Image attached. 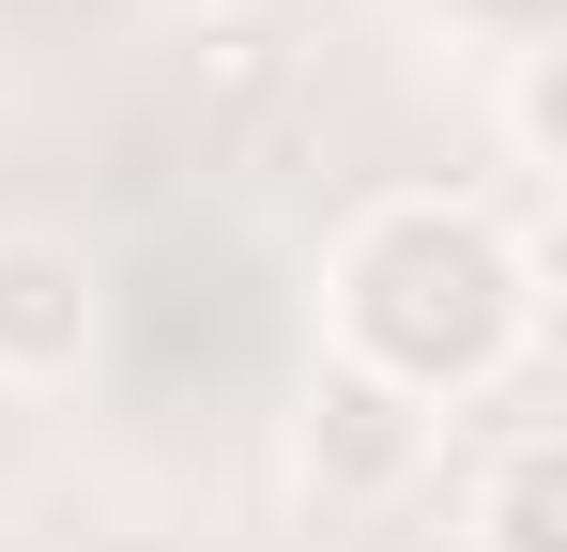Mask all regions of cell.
<instances>
[{
    "instance_id": "7a4b0ae2",
    "label": "cell",
    "mask_w": 567,
    "mask_h": 552,
    "mask_svg": "<svg viewBox=\"0 0 567 552\" xmlns=\"http://www.w3.org/2000/svg\"><path fill=\"white\" fill-rule=\"evenodd\" d=\"M78 354H93V262L16 231L0 246V384H62Z\"/></svg>"
},
{
    "instance_id": "3957f363",
    "label": "cell",
    "mask_w": 567,
    "mask_h": 552,
    "mask_svg": "<svg viewBox=\"0 0 567 552\" xmlns=\"http://www.w3.org/2000/svg\"><path fill=\"white\" fill-rule=\"evenodd\" d=\"M430 460V415L399 399V384H369V368H322V399H307V476L322 491H399Z\"/></svg>"
},
{
    "instance_id": "277c9868",
    "label": "cell",
    "mask_w": 567,
    "mask_h": 552,
    "mask_svg": "<svg viewBox=\"0 0 567 552\" xmlns=\"http://www.w3.org/2000/svg\"><path fill=\"white\" fill-rule=\"evenodd\" d=\"M491 552H567L553 538V446H506V476H491Z\"/></svg>"
},
{
    "instance_id": "6da1fadb",
    "label": "cell",
    "mask_w": 567,
    "mask_h": 552,
    "mask_svg": "<svg viewBox=\"0 0 567 552\" xmlns=\"http://www.w3.org/2000/svg\"><path fill=\"white\" fill-rule=\"evenodd\" d=\"M522 338H537V262L461 200H399L338 246V368L399 384L414 415L491 384Z\"/></svg>"
}]
</instances>
